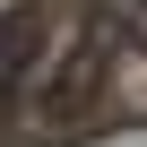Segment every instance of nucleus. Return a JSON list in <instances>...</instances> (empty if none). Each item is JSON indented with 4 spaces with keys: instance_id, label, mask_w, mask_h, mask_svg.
I'll use <instances>...</instances> for the list:
<instances>
[{
    "instance_id": "1",
    "label": "nucleus",
    "mask_w": 147,
    "mask_h": 147,
    "mask_svg": "<svg viewBox=\"0 0 147 147\" xmlns=\"http://www.w3.org/2000/svg\"><path fill=\"white\" fill-rule=\"evenodd\" d=\"M104 95V43H78L69 61H52V78L35 87V121H78Z\"/></svg>"
},
{
    "instance_id": "2",
    "label": "nucleus",
    "mask_w": 147,
    "mask_h": 147,
    "mask_svg": "<svg viewBox=\"0 0 147 147\" xmlns=\"http://www.w3.org/2000/svg\"><path fill=\"white\" fill-rule=\"evenodd\" d=\"M35 61V18H0V78Z\"/></svg>"
},
{
    "instance_id": "3",
    "label": "nucleus",
    "mask_w": 147,
    "mask_h": 147,
    "mask_svg": "<svg viewBox=\"0 0 147 147\" xmlns=\"http://www.w3.org/2000/svg\"><path fill=\"white\" fill-rule=\"evenodd\" d=\"M104 18H113L130 43H147V0H104Z\"/></svg>"
}]
</instances>
